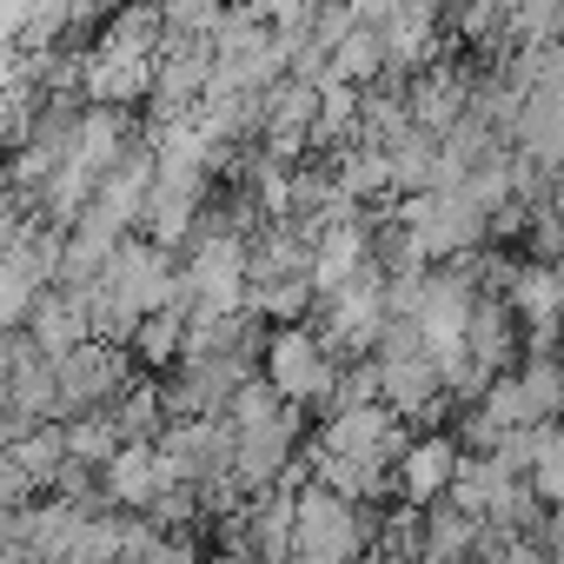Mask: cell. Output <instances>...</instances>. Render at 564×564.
<instances>
[{
    "label": "cell",
    "mask_w": 564,
    "mask_h": 564,
    "mask_svg": "<svg viewBox=\"0 0 564 564\" xmlns=\"http://www.w3.org/2000/svg\"><path fill=\"white\" fill-rule=\"evenodd\" d=\"M166 491H173V471H166L160 445H120V452L107 458V505H113V511L147 518Z\"/></svg>",
    "instance_id": "obj_6"
},
{
    "label": "cell",
    "mask_w": 564,
    "mask_h": 564,
    "mask_svg": "<svg viewBox=\"0 0 564 564\" xmlns=\"http://www.w3.org/2000/svg\"><path fill=\"white\" fill-rule=\"evenodd\" d=\"M293 551L319 564H359L372 551V511L306 478L293 491Z\"/></svg>",
    "instance_id": "obj_1"
},
{
    "label": "cell",
    "mask_w": 564,
    "mask_h": 564,
    "mask_svg": "<svg viewBox=\"0 0 564 564\" xmlns=\"http://www.w3.org/2000/svg\"><path fill=\"white\" fill-rule=\"evenodd\" d=\"M166 41H206L226 21V0H153Z\"/></svg>",
    "instance_id": "obj_10"
},
{
    "label": "cell",
    "mask_w": 564,
    "mask_h": 564,
    "mask_svg": "<svg viewBox=\"0 0 564 564\" xmlns=\"http://www.w3.org/2000/svg\"><path fill=\"white\" fill-rule=\"evenodd\" d=\"M160 458L173 471V485H219L232 478V425L219 419H173L160 432Z\"/></svg>",
    "instance_id": "obj_4"
},
{
    "label": "cell",
    "mask_w": 564,
    "mask_h": 564,
    "mask_svg": "<svg viewBox=\"0 0 564 564\" xmlns=\"http://www.w3.org/2000/svg\"><path fill=\"white\" fill-rule=\"evenodd\" d=\"M21 333H28V346H34V352H47V359H67L74 346H87V339H94L87 286H67V279H54V286L28 306Z\"/></svg>",
    "instance_id": "obj_5"
},
{
    "label": "cell",
    "mask_w": 564,
    "mask_h": 564,
    "mask_svg": "<svg viewBox=\"0 0 564 564\" xmlns=\"http://www.w3.org/2000/svg\"><path fill=\"white\" fill-rule=\"evenodd\" d=\"M140 359L120 346V339H87L74 346L67 359H54V386H61V419L74 412H107L113 399H127L140 386Z\"/></svg>",
    "instance_id": "obj_3"
},
{
    "label": "cell",
    "mask_w": 564,
    "mask_h": 564,
    "mask_svg": "<svg viewBox=\"0 0 564 564\" xmlns=\"http://www.w3.org/2000/svg\"><path fill=\"white\" fill-rule=\"evenodd\" d=\"M186 326H193V306H186V300L147 313V319L133 326V339H127V352L140 359V372H166V366L180 359V346H186Z\"/></svg>",
    "instance_id": "obj_8"
},
{
    "label": "cell",
    "mask_w": 564,
    "mask_h": 564,
    "mask_svg": "<svg viewBox=\"0 0 564 564\" xmlns=\"http://www.w3.org/2000/svg\"><path fill=\"white\" fill-rule=\"evenodd\" d=\"M452 465H458V445H452L445 432L412 438V445H405V458H399V471H392V491H399L405 505H432V498H445Z\"/></svg>",
    "instance_id": "obj_7"
},
{
    "label": "cell",
    "mask_w": 564,
    "mask_h": 564,
    "mask_svg": "<svg viewBox=\"0 0 564 564\" xmlns=\"http://www.w3.org/2000/svg\"><path fill=\"white\" fill-rule=\"evenodd\" d=\"M339 352L300 319V326H272L265 333V386L286 399V405H313V412H326L333 405V386H339Z\"/></svg>",
    "instance_id": "obj_2"
},
{
    "label": "cell",
    "mask_w": 564,
    "mask_h": 564,
    "mask_svg": "<svg viewBox=\"0 0 564 564\" xmlns=\"http://www.w3.org/2000/svg\"><path fill=\"white\" fill-rule=\"evenodd\" d=\"M372 564H379V557H372Z\"/></svg>",
    "instance_id": "obj_11"
},
{
    "label": "cell",
    "mask_w": 564,
    "mask_h": 564,
    "mask_svg": "<svg viewBox=\"0 0 564 564\" xmlns=\"http://www.w3.org/2000/svg\"><path fill=\"white\" fill-rule=\"evenodd\" d=\"M8 458L28 471V485L47 498L54 491V478H61V465H67V438H61V425H34V432H21L14 445H8Z\"/></svg>",
    "instance_id": "obj_9"
}]
</instances>
